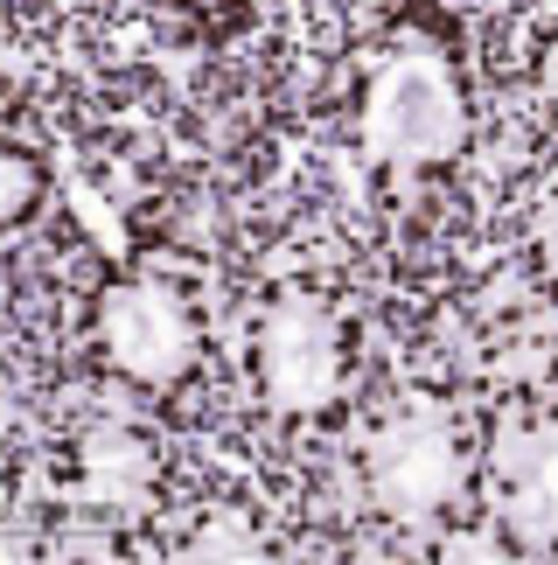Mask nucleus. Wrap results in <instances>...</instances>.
<instances>
[{
  "label": "nucleus",
  "mask_w": 558,
  "mask_h": 565,
  "mask_svg": "<svg viewBox=\"0 0 558 565\" xmlns=\"http://www.w3.org/2000/svg\"><path fill=\"white\" fill-rule=\"evenodd\" d=\"M71 495L98 516H140L161 495V447L133 419H92L71 440Z\"/></svg>",
  "instance_id": "5"
},
{
  "label": "nucleus",
  "mask_w": 558,
  "mask_h": 565,
  "mask_svg": "<svg viewBox=\"0 0 558 565\" xmlns=\"http://www.w3.org/2000/svg\"><path fill=\"white\" fill-rule=\"evenodd\" d=\"M217 545H224V552H259V531H251L245 516L230 510V524H224V516H203V524L182 537V552H217Z\"/></svg>",
  "instance_id": "8"
},
{
  "label": "nucleus",
  "mask_w": 558,
  "mask_h": 565,
  "mask_svg": "<svg viewBox=\"0 0 558 565\" xmlns=\"http://www.w3.org/2000/svg\"><path fill=\"white\" fill-rule=\"evenodd\" d=\"M350 134L371 175H440L475 140V77L461 35L433 14L391 21L356 63Z\"/></svg>",
  "instance_id": "1"
},
{
  "label": "nucleus",
  "mask_w": 558,
  "mask_h": 565,
  "mask_svg": "<svg viewBox=\"0 0 558 565\" xmlns=\"http://www.w3.org/2000/svg\"><path fill=\"white\" fill-rule=\"evenodd\" d=\"M524 510L538 516V531L558 545V433L530 454V468H524Z\"/></svg>",
  "instance_id": "7"
},
{
  "label": "nucleus",
  "mask_w": 558,
  "mask_h": 565,
  "mask_svg": "<svg viewBox=\"0 0 558 565\" xmlns=\"http://www.w3.org/2000/svg\"><path fill=\"white\" fill-rule=\"evenodd\" d=\"M245 371L272 419H287V426L335 419L342 398L356 391V321L329 294L287 287L251 315Z\"/></svg>",
  "instance_id": "4"
},
{
  "label": "nucleus",
  "mask_w": 558,
  "mask_h": 565,
  "mask_svg": "<svg viewBox=\"0 0 558 565\" xmlns=\"http://www.w3.org/2000/svg\"><path fill=\"white\" fill-rule=\"evenodd\" d=\"M147 8H168V14H189V21H245L259 0H147Z\"/></svg>",
  "instance_id": "11"
},
{
  "label": "nucleus",
  "mask_w": 558,
  "mask_h": 565,
  "mask_svg": "<svg viewBox=\"0 0 558 565\" xmlns=\"http://www.w3.org/2000/svg\"><path fill=\"white\" fill-rule=\"evenodd\" d=\"M530 258H538V279L558 287V195H545L538 224H530Z\"/></svg>",
  "instance_id": "9"
},
{
  "label": "nucleus",
  "mask_w": 558,
  "mask_h": 565,
  "mask_svg": "<svg viewBox=\"0 0 558 565\" xmlns=\"http://www.w3.org/2000/svg\"><path fill=\"white\" fill-rule=\"evenodd\" d=\"M356 468H363L371 510L391 516V524H412V531L461 524L475 510V489H482L475 433L461 426V412L426 405V398L384 412L356 454Z\"/></svg>",
  "instance_id": "3"
},
{
  "label": "nucleus",
  "mask_w": 558,
  "mask_h": 565,
  "mask_svg": "<svg viewBox=\"0 0 558 565\" xmlns=\"http://www.w3.org/2000/svg\"><path fill=\"white\" fill-rule=\"evenodd\" d=\"M42 195H50V168H42V154L21 147V140H8V147H0V224L29 231L35 210H42Z\"/></svg>",
  "instance_id": "6"
},
{
  "label": "nucleus",
  "mask_w": 558,
  "mask_h": 565,
  "mask_svg": "<svg viewBox=\"0 0 558 565\" xmlns=\"http://www.w3.org/2000/svg\"><path fill=\"white\" fill-rule=\"evenodd\" d=\"M530 84H538L545 113H558V21H545L538 50H530Z\"/></svg>",
  "instance_id": "10"
},
{
  "label": "nucleus",
  "mask_w": 558,
  "mask_h": 565,
  "mask_svg": "<svg viewBox=\"0 0 558 565\" xmlns=\"http://www.w3.org/2000/svg\"><path fill=\"white\" fill-rule=\"evenodd\" d=\"M84 335H92L98 371L119 377L126 391H147V398H182L210 363L203 300L168 266H133L105 279L92 315H84Z\"/></svg>",
  "instance_id": "2"
}]
</instances>
